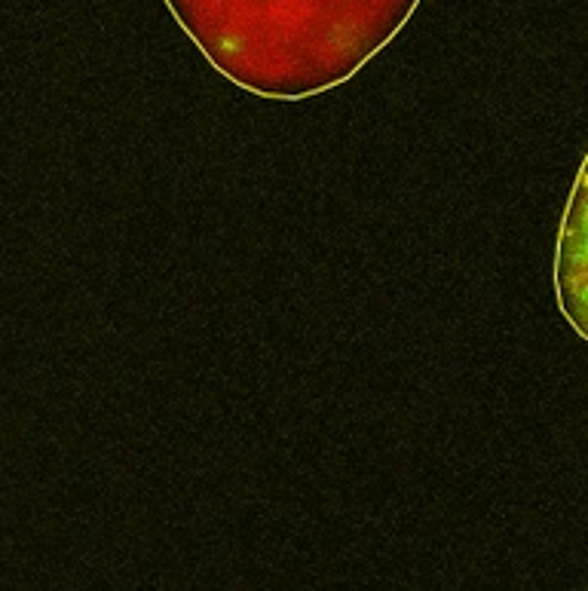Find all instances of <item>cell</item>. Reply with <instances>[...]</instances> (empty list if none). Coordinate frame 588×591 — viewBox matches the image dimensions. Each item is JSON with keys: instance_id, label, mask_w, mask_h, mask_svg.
I'll list each match as a JSON object with an SVG mask.
<instances>
[{"instance_id": "cell-1", "label": "cell", "mask_w": 588, "mask_h": 591, "mask_svg": "<svg viewBox=\"0 0 588 591\" xmlns=\"http://www.w3.org/2000/svg\"><path fill=\"white\" fill-rule=\"evenodd\" d=\"M420 0H166L233 83L303 98L349 80L396 37Z\"/></svg>"}]
</instances>
